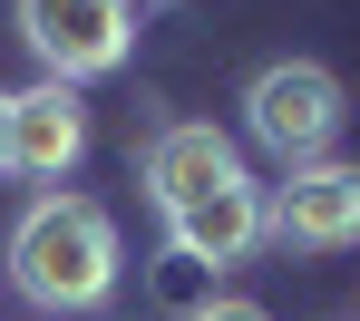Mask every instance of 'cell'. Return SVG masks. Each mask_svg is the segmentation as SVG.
<instances>
[{
    "label": "cell",
    "instance_id": "6da1fadb",
    "mask_svg": "<svg viewBox=\"0 0 360 321\" xmlns=\"http://www.w3.org/2000/svg\"><path fill=\"white\" fill-rule=\"evenodd\" d=\"M10 282L39 302V312H108V292H117V224H108V204H88V195H39L20 224H10Z\"/></svg>",
    "mask_w": 360,
    "mask_h": 321
},
{
    "label": "cell",
    "instance_id": "7a4b0ae2",
    "mask_svg": "<svg viewBox=\"0 0 360 321\" xmlns=\"http://www.w3.org/2000/svg\"><path fill=\"white\" fill-rule=\"evenodd\" d=\"M341 78L321 59H273L253 68V88H243V127L263 156H283V166H321L331 156V136H341Z\"/></svg>",
    "mask_w": 360,
    "mask_h": 321
},
{
    "label": "cell",
    "instance_id": "3957f363",
    "mask_svg": "<svg viewBox=\"0 0 360 321\" xmlns=\"http://www.w3.org/2000/svg\"><path fill=\"white\" fill-rule=\"evenodd\" d=\"M127 30H136V0H20V39L59 88L127 68Z\"/></svg>",
    "mask_w": 360,
    "mask_h": 321
},
{
    "label": "cell",
    "instance_id": "277c9868",
    "mask_svg": "<svg viewBox=\"0 0 360 321\" xmlns=\"http://www.w3.org/2000/svg\"><path fill=\"white\" fill-rule=\"evenodd\" d=\"M263 244L283 254H351L360 244V166H283V185L263 195Z\"/></svg>",
    "mask_w": 360,
    "mask_h": 321
},
{
    "label": "cell",
    "instance_id": "5b68a950",
    "mask_svg": "<svg viewBox=\"0 0 360 321\" xmlns=\"http://www.w3.org/2000/svg\"><path fill=\"white\" fill-rule=\"evenodd\" d=\"M78 156H88V107H78V88H59V78L20 88V98H10V176L59 185Z\"/></svg>",
    "mask_w": 360,
    "mask_h": 321
},
{
    "label": "cell",
    "instance_id": "8992f818",
    "mask_svg": "<svg viewBox=\"0 0 360 321\" xmlns=\"http://www.w3.org/2000/svg\"><path fill=\"white\" fill-rule=\"evenodd\" d=\"M243 185V156L234 136L214 127H156V146H146V204L156 214H185V204H205V195Z\"/></svg>",
    "mask_w": 360,
    "mask_h": 321
},
{
    "label": "cell",
    "instance_id": "52a82bcc",
    "mask_svg": "<svg viewBox=\"0 0 360 321\" xmlns=\"http://www.w3.org/2000/svg\"><path fill=\"white\" fill-rule=\"evenodd\" d=\"M166 244H176L185 263H205V273L243 263L253 244H263V185L243 176V185H224V195H205V204H185V214H166Z\"/></svg>",
    "mask_w": 360,
    "mask_h": 321
},
{
    "label": "cell",
    "instance_id": "ba28073f",
    "mask_svg": "<svg viewBox=\"0 0 360 321\" xmlns=\"http://www.w3.org/2000/svg\"><path fill=\"white\" fill-rule=\"evenodd\" d=\"M185 321H273L263 302H205V312H185Z\"/></svg>",
    "mask_w": 360,
    "mask_h": 321
},
{
    "label": "cell",
    "instance_id": "9c48e42d",
    "mask_svg": "<svg viewBox=\"0 0 360 321\" xmlns=\"http://www.w3.org/2000/svg\"><path fill=\"white\" fill-rule=\"evenodd\" d=\"M0 176H10V88H0Z\"/></svg>",
    "mask_w": 360,
    "mask_h": 321
}]
</instances>
